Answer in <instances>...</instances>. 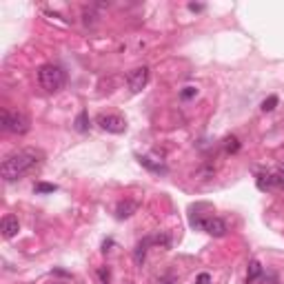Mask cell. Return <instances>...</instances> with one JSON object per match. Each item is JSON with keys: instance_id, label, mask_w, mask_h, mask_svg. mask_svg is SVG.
<instances>
[{"instance_id": "e0dca14e", "label": "cell", "mask_w": 284, "mask_h": 284, "mask_svg": "<svg viewBox=\"0 0 284 284\" xmlns=\"http://www.w3.org/2000/svg\"><path fill=\"white\" fill-rule=\"evenodd\" d=\"M196 284H211V275L209 273H200L198 275V280H196Z\"/></svg>"}, {"instance_id": "30bf717a", "label": "cell", "mask_w": 284, "mask_h": 284, "mask_svg": "<svg viewBox=\"0 0 284 284\" xmlns=\"http://www.w3.org/2000/svg\"><path fill=\"white\" fill-rule=\"evenodd\" d=\"M76 129H78V131H87V129H89V118H87V111H80V116L76 118Z\"/></svg>"}, {"instance_id": "4fadbf2b", "label": "cell", "mask_w": 284, "mask_h": 284, "mask_svg": "<svg viewBox=\"0 0 284 284\" xmlns=\"http://www.w3.org/2000/svg\"><path fill=\"white\" fill-rule=\"evenodd\" d=\"M58 186L56 184H45V182H38L36 184V193H53Z\"/></svg>"}, {"instance_id": "7c38bea8", "label": "cell", "mask_w": 284, "mask_h": 284, "mask_svg": "<svg viewBox=\"0 0 284 284\" xmlns=\"http://www.w3.org/2000/svg\"><path fill=\"white\" fill-rule=\"evenodd\" d=\"M140 165H144L147 169H151V171H158V173H165L167 169L162 167V165H153V162H151L149 158H140Z\"/></svg>"}, {"instance_id": "5b68a950", "label": "cell", "mask_w": 284, "mask_h": 284, "mask_svg": "<svg viewBox=\"0 0 284 284\" xmlns=\"http://www.w3.org/2000/svg\"><path fill=\"white\" fill-rule=\"evenodd\" d=\"M193 227H200L202 231H207L209 235H213V238H222V235L227 233V225H225V220H220V217H202V220H193Z\"/></svg>"}, {"instance_id": "6da1fadb", "label": "cell", "mask_w": 284, "mask_h": 284, "mask_svg": "<svg viewBox=\"0 0 284 284\" xmlns=\"http://www.w3.org/2000/svg\"><path fill=\"white\" fill-rule=\"evenodd\" d=\"M42 160H45V153L38 149H18L14 153H9L7 158L3 160V167H0V173H3L5 182H16V180L25 178L27 173L36 171Z\"/></svg>"}, {"instance_id": "2e32d148", "label": "cell", "mask_w": 284, "mask_h": 284, "mask_svg": "<svg viewBox=\"0 0 284 284\" xmlns=\"http://www.w3.org/2000/svg\"><path fill=\"white\" fill-rule=\"evenodd\" d=\"M98 277H100V284H111V280H109V269H100L98 271Z\"/></svg>"}, {"instance_id": "8fae6325", "label": "cell", "mask_w": 284, "mask_h": 284, "mask_svg": "<svg viewBox=\"0 0 284 284\" xmlns=\"http://www.w3.org/2000/svg\"><path fill=\"white\" fill-rule=\"evenodd\" d=\"M277 102H280L277 96H269V98L262 102V111H273V109L277 107Z\"/></svg>"}, {"instance_id": "8992f818", "label": "cell", "mask_w": 284, "mask_h": 284, "mask_svg": "<svg viewBox=\"0 0 284 284\" xmlns=\"http://www.w3.org/2000/svg\"><path fill=\"white\" fill-rule=\"evenodd\" d=\"M96 122L100 124V129L109 131V134H122V131L127 129L124 120L118 118V116H113V113H100Z\"/></svg>"}, {"instance_id": "277c9868", "label": "cell", "mask_w": 284, "mask_h": 284, "mask_svg": "<svg viewBox=\"0 0 284 284\" xmlns=\"http://www.w3.org/2000/svg\"><path fill=\"white\" fill-rule=\"evenodd\" d=\"M149 78H151L149 67H136L129 71V76H127V87H129L131 93H140L149 84Z\"/></svg>"}, {"instance_id": "9a60e30c", "label": "cell", "mask_w": 284, "mask_h": 284, "mask_svg": "<svg viewBox=\"0 0 284 284\" xmlns=\"http://www.w3.org/2000/svg\"><path fill=\"white\" fill-rule=\"evenodd\" d=\"M196 93H198V89H196V87H184V89H182V93H180V96H182L184 100H189V98H193Z\"/></svg>"}, {"instance_id": "7a4b0ae2", "label": "cell", "mask_w": 284, "mask_h": 284, "mask_svg": "<svg viewBox=\"0 0 284 284\" xmlns=\"http://www.w3.org/2000/svg\"><path fill=\"white\" fill-rule=\"evenodd\" d=\"M38 82L45 91L56 93L67 84V71L60 67V65H53V62L42 65V67L38 69Z\"/></svg>"}, {"instance_id": "ba28073f", "label": "cell", "mask_w": 284, "mask_h": 284, "mask_svg": "<svg viewBox=\"0 0 284 284\" xmlns=\"http://www.w3.org/2000/svg\"><path fill=\"white\" fill-rule=\"evenodd\" d=\"M260 273H262V267H260L258 260H253V262L249 264V273H246V282H256Z\"/></svg>"}, {"instance_id": "3957f363", "label": "cell", "mask_w": 284, "mask_h": 284, "mask_svg": "<svg viewBox=\"0 0 284 284\" xmlns=\"http://www.w3.org/2000/svg\"><path fill=\"white\" fill-rule=\"evenodd\" d=\"M29 127H31V122H29V116L22 111H7L5 109L3 111V129L9 131V134H16V136H22L29 131Z\"/></svg>"}, {"instance_id": "52a82bcc", "label": "cell", "mask_w": 284, "mask_h": 284, "mask_svg": "<svg viewBox=\"0 0 284 284\" xmlns=\"http://www.w3.org/2000/svg\"><path fill=\"white\" fill-rule=\"evenodd\" d=\"M0 231H3V235H5L7 240H11L18 231H20V222H18V217L11 215V213L5 215L3 222H0Z\"/></svg>"}, {"instance_id": "d6986e66", "label": "cell", "mask_w": 284, "mask_h": 284, "mask_svg": "<svg viewBox=\"0 0 284 284\" xmlns=\"http://www.w3.org/2000/svg\"><path fill=\"white\" fill-rule=\"evenodd\" d=\"M282 173H284V167H282Z\"/></svg>"}, {"instance_id": "ac0fdd59", "label": "cell", "mask_w": 284, "mask_h": 284, "mask_svg": "<svg viewBox=\"0 0 284 284\" xmlns=\"http://www.w3.org/2000/svg\"><path fill=\"white\" fill-rule=\"evenodd\" d=\"M160 284H173V277H165V280H162Z\"/></svg>"}, {"instance_id": "9c48e42d", "label": "cell", "mask_w": 284, "mask_h": 284, "mask_svg": "<svg viewBox=\"0 0 284 284\" xmlns=\"http://www.w3.org/2000/svg\"><path fill=\"white\" fill-rule=\"evenodd\" d=\"M134 209H136L134 202H120L118 204V217H120V220H122V217H129Z\"/></svg>"}, {"instance_id": "5bb4252c", "label": "cell", "mask_w": 284, "mask_h": 284, "mask_svg": "<svg viewBox=\"0 0 284 284\" xmlns=\"http://www.w3.org/2000/svg\"><path fill=\"white\" fill-rule=\"evenodd\" d=\"M238 149H240L238 138H227V151H231V153H235Z\"/></svg>"}]
</instances>
